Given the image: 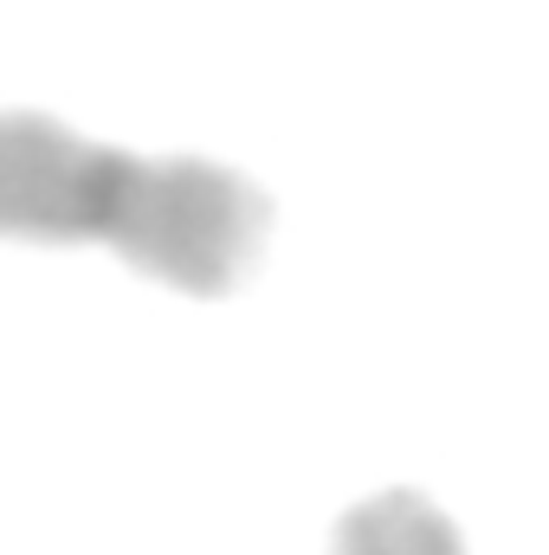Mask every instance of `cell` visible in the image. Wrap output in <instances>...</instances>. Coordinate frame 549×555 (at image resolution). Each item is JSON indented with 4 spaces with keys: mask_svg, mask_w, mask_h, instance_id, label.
<instances>
[{
    "mask_svg": "<svg viewBox=\"0 0 549 555\" xmlns=\"http://www.w3.org/2000/svg\"><path fill=\"white\" fill-rule=\"evenodd\" d=\"M0 240L104 246L188 297H233L272 240V194L207 155H137L0 111Z\"/></svg>",
    "mask_w": 549,
    "mask_h": 555,
    "instance_id": "1",
    "label": "cell"
},
{
    "mask_svg": "<svg viewBox=\"0 0 549 555\" xmlns=\"http://www.w3.org/2000/svg\"><path fill=\"white\" fill-rule=\"evenodd\" d=\"M330 555H465V543L426 491L388 485L336 517Z\"/></svg>",
    "mask_w": 549,
    "mask_h": 555,
    "instance_id": "2",
    "label": "cell"
}]
</instances>
